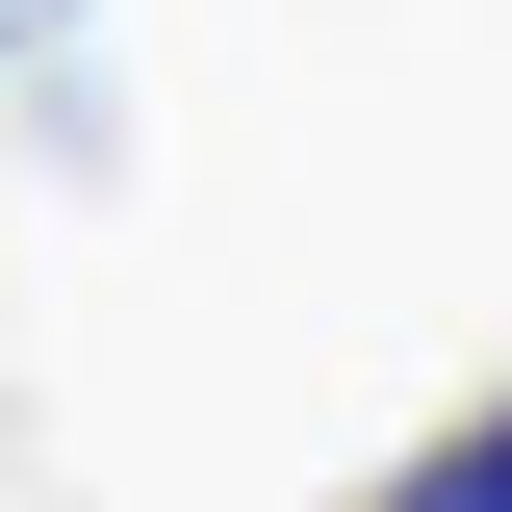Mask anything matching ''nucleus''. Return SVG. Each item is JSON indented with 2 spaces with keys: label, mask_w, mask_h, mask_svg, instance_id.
Segmentation results:
<instances>
[{
  "label": "nucleus",
  "mask_w": 512,
  "mask_h": 512,
  "mask_svg": "<svg viewBox=\"0 0 512 512\" xmlns=\"http://www.w3.org/2000/svg\"><path fill=\"white\" fill-rule=\"evenodd\" d=\"M410 512H512V410H487V436H461V461H436Z\"/></svg>",
  "instance_id": "1"
},
{
  "label": "nucleus",
  "mask_w": 512,
  "mask_h": 512,
  "mask_svg": "<svg viewBox=\"0 0 512 512\" xmlns=\"http://www.w3.org/2000/svg\"><path fill=\"white\" fill-rule=\"evenodd\" d=\"M0 26H26V0H0Z\"/></svg>",
  "instance_id": "2"
}]
</instances>
